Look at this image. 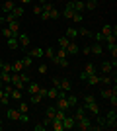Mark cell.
Returning <instances> with one entry per match:
<instances>
[{
    "mask_svg": "<svg viewBox=\"0 0 117 131\" xmlns=\"http://www.w3.org/2000/svg\"><path fill=\"white\" fill-rule=\"evenodd\" d=\"M6 115H8V119H12V121H23V123L29 121L28 114H22L20 110H14V108H6Z\"/></svg>",
    "mask_w": 117,
    "mask_h": 131,
    "instance_id": "obj_1",
    "label": "cell"
},
{
    "mask_svg": "<svg viewBox=\"0 0 117 131\" xmlns=\"http://www.w3.org/2000/svg\"><path fill=\"white\" fill-rule=\"evenodd\" d=\"M103 121H106V129H115L117 127V108L109 110V114H107V117Z\"/></svg>",
    "mask_w": 117,
    "mask_h": 131,
    "instance_id": "obj_2",
    "label": "cell"
},
{
    "mask_svg": "<svg viewBox=\"0 0 117 131\" xmlns=\"http://www.w3.org/2000/svg\"><path fill=\"white\" fill-rule=\"evenodd\" d=\"M74 127H78L80 131H90V129H94V123L90 121L88 115H82L80 119H76V125H74Z\"/></svg>",
    "mask_w": 117,
    "mask_h": 131,
    "instance_id": "obj_3",
    "label": "cell"
},
{
    "mask_svg": "<svg viewBox=\"0 0 117 131\" xmlns=\"http://www.w3.org/2000/svg\"><path fill=\"white\" fill-rule=\"evenodd\" d=\"M14 6H16L14 0H2L0 2V14H10L14 10Z\"/></svg>",
    "mask_w": 117,
    "mask_h": 131,
    "instance_id": "obj_4",
    "label": "cell"
},
{
    "mask_svg": "<svg viewBox=\"0 0 117 131\" xmlns=\"http://www.w3.org/2000/svg\"><path fill=\"white\" fill-rule=\"evenodd\" d=\"M55 102H57V110H64V112H67V110H70V102H68V94H67V96H59V98H57Z\"/></svg>",
    "mask_w": 117,
    "mask_h": 131,
    "instance_id": "obj_5",
    "label": "cell"
},
{
    "mask_svg": "<svg viewBox=\"0 0 117 131\" xmlns=\"http://www.w3.org/2000/svg\"><path fill=\"white\" fill-rule=\"evenodd\" d=\"M74 14H76V12H74V0H67V6H64V12H62V16L67 18V20H72Z\"/></svg>",
    "mask_w": 117,
    "mask_h": 131,
    "instance_id": "obj_6",
    "label": "cell"
},
{
    "mask_svg": "<svg viewBox=\"0 0 117 131\" xmlns=\"http://www.w3.org/2000/svg\"><path fill=\"white\" fill-rule=\"evenodd\" d=\"M94 72H96V65H94V63H86L84 71L80 72V80H86V78H88L90 74H94Z\"/></svg>",
    "mask_w": 117,
    "mask_h": 131,
    "instance_id": "obj_7",
    "label": "cell"
},
{
    "mask_svg": "<svg viewBox=\"0 0 117 131\" xmlns=\"http://www.w3.org/2000/svg\"><path fill=\"white\" fill-rule=\"evenodd\" d=\"M74 125H76L74 115H64V117H62V127H64V131L67 129H74Z\"/></svg>",
    "mask_w": 117,
    "mask_h": 131,
    "instance_id": "obj_8",
    "label": "cell"
},
{
    "mask_svg": "<svg viewBox=\"0 0 117 131\" xmlns=\"http://www.w3.org/2000/svg\"><path fill=\"white\" fill-rule=\"evenodd\" d=\"M10 77H12V80H10V82L14 84V88H20V90H23V88H25V84H23L22 78H20V72H12Z\"/></svg>",
    "mask_w": 117,
    "mask_h": 131,
    "instance_id": "obj_9",
    "label": "cell"
},
{
    "mask_svg": "<svg viewBox=\"0 0 117 131\" xmlns=\"http://www.w3.org/2000/svg\"><path fill=\"white\" fill-rule=\"evenodd\" d=\"M18 43H20V47H22V49H28L29 43H31V39H29L28 33H20V35H18Z\"/></svg>",
    "mask_w": 117,
    "mask_h": 131,
    "instance_id": "obj_10",
    "label": "cell"
},
{
    "mask_svg": "<svg viewBox=\"0 0 117 131\" xmlns=\"http://www.w3.org/2000/svg\"><path fill=\"white\" fill-rule=\"evenodd\" d=\"M82 106L88 110L92 115H96V117L100 115V106H98V102H90V104H82Z\"/></svg>",
    "mask_w": 117,
    "mask_h": 131,
    "instance_id": "obj_11",
    "label": "cell"
},
{
    "mask_svg": "<svg viewBox=\"0 0 117 131\" xmlns=\"http://www.w3.org/2000/svg\"><path fill=\"white\" fill-rule=\"evenodd\" d=\"M67 53L68 55H78V53H80V45H78L74 39H70V43L67 45Z\"/></svg>",
    "mask_w": 117,
    "mask_h": 131,
    "instance_id": "obj_12",
    "label": "cell"
},
{
    "mask_svg": "<svg viewBox=\"0 0 117 131\" xmlns=\"http://www.w3.org/2000/svg\"><path fill=\"white\" fill-rule=\"evenodd\" d=\"M6 26L10 27V31L14 33L16 37H18V35H20V20H12V22H8V24H6Z\"/></svg>",
    "mask_w": 117,
    "mask_h": 131,
    "instance_id": "obj_13",
    "label": "cell"
},
{
    "mask_svg": "<svg viewBox=\"0 0 117 131\" xmlns=\"http://www.w3.org/2000/svg\"><path fill=\"white\" fill-rule=\"evenodd\" d=\"M51 129L53 131H64V127H62V119H59V117H55V119H51Z\"/></svg>",
    "mask_w": 117,
    "mask_h": 131,
    "instance_id": "obj_14",
    "label": "cell"
},
{
    "mask_svg": "<svg viewBox=\"0 0 117 131\" xmlns=\"http://www.w3.org/2000/svg\"><path fill=\"white\" fill-rule=\"evenodd\" d=\"M111 71H115V67L111 65V61H106L101 65V74H111Z\"/></svg>",
    "mask_w": 117,
    "mask_h": 131,
    "instance_id": "obj_15",
    "label": "cell"
},
{
    "mask_svg": "<svg viewBox=\"0 0 117 131\" xmlns=\"http://www.w3.org/2000/svg\"><path fill=\"white\" fill-rule=\"evenodd\" d=\"M59 90H67V92H70V90H72V84H70V80L61 77V86H59Z\"/></svg>",
    "mask_w": 117,
    "mask_h": 131,
    "instance_id": "obj_16",
    "label": "cell"
},
{
    "mask_svg": "<svg viewBox=\"0 0 117 131\" xmlns=\"http://www.w3.org/2000/svg\"><path fill=\"white\" fill-rule=\"evenodd\" d=\"M25 67H23V63H22V59H18V61H14L12 63V72H22Z\"/></svg>",
    "mask_w": 117,
    "mask_h": 131,
    "instance_id": "obj_17",
    "label": "cell"
},
{
    "mask_svg": "<svg viewBox=\"0 0 117 131\" xmlns=\"http://www.w3.org/2000/svg\"><path fill=\"white\" fill-rule=\"evenodd\" d=\"M86 82H88L90 86H98V84H100V77H98V72H94V74H90V77L86 78Z\"/></svg>",
    "mask_w": 117,
    "mask_h": 131,
    "instance_id": "obj_18",
    "label": "cell"
},
{
    "mask_svg": "<svg viewBox=\"0 0 117 131\" xmlns=\"http://www.w3.org/2000/svg\"><path fill=\"white\" fill-rule=\"evenodd\" d=\"M28 55L31 59H41V57H43V49H41V47H35V49H31Z\"/></svg>",
    "mask_w": 117,
    "mask_h": 131,
    "instance_id": "obj_19",
    "label": "cell"
},
{
    "mask_svg": "<svg viewBox=\"0 0 117 131\" xmlns=\"http://www.w3.org/2000/svg\"><path fill=\"white\" fill-rule=\"evenodd\" d=\"M22 90H20V88H14V90H12L10 92V100H16V102H20V100H22Z\"/></svg>",
    "mask_w": 117,
    "mask_h": 131,
    "instance_id": "obj_20",
    "label": "cell"
},
{
    "mask_svg": "<svg viewBox=\"0 0 117 131\" xmlns=\"http://www.w3.org/2000/svg\"><path fill=\"white\" fill-rule=\"evenodd\" d=\"M51 63H55V65L61 67V69H67V67H68V61H67V59H57V57H53V59H51Z\"/></svg>",
    "mask_w": 117,
    "mask_h": 131,
    "instance_id": "obj_21",
    "label": "cell"
},
{
    "mask_svg": "<svg viewBox=\"0 0 117 131\" xmlns=\"http://www.w3.org/2000/svg\"><path fill=\"white\" fill-rule=\"evenodd\" d=\"M67 37L68 39H76L78 37V29H76V27H72V26L67 27Z\"/></svg>",
    "mask_w": 117,
    "mask_h": 131,
    "instance_id": "obj_22",
    "label": "cell"
},
{
    "mask_svg": "<svg viewBox=\"0 0 117 131\" xmlns=\"http://www.w3.org/2000/svg\"><path fill=\"white\" fill-rule=\"evenodd\" d=\"M39 88H41V86H39L37 82H28V92H29V94H37Z\"/></svg>",
    "mask_w": 117,
    "mask_h": 131,
    "instance_id": "obj_23",
    "label": "cell"
},
{
    "mask_svg": "<svg viewBox=\"0 0 117 131\" xmlns=\"http://www.w3.org/2000/svg\"><path fill=\"white\" fill-rule=\"evenodd\" d=\"M101 43H94V45H90V53L92 55H101Z\"/></svg>",
    "mask_w": 117,
    "mask_h": 131,
    "instance_id": "obj_24",
    "label": "cell"
},
{
    "mask_svg": "<svg viewBox=\"0 0 117 131\" xmlns=\"http://www.w3.org/2000/svg\"><path fill=\"white\" fill-rule=\"evenodd\" d=\"M113 31H115V27H113V26H109V24H106V26H103V27H101V35H103V37H106V35H109V33H113Z\"/></svg>",
    "mask_w": 117,
    "mask_h": 131,
    "instance_id": "obj_25",
    "label": "cell"
},
{
    "mask_svg": "<svg viewBox=\"0 0 117 131\" xmlns=\"http://www.w3.org/2000/svg\"><path fill=\"white\" fill-rule=\"evenodd\" d=\"M6 43H8V47H10V49H18V47H20L18 37H8V39H6Z\"/></svg>",
    "mask_w": 117,
    "mask_h": 131,
    "instance_id": "obj_26",
    "label": "cell"
},
{
    "mask_svg": "<svg viewBox=\"0 0 117 131\" xmlns=\"http://www.w3.org/2000/svg\"><path fill=\"white\" fill-rule=\"evenodd\" d=\"M107 51H109V55L113 57V61L117 59V45L115 43H107Z\"/></svg>",
    "mask_w": 117,
    "mask_h": 131,
    "instance_id": "obj_27",
    "label": "cell"
},
{
    "mask_svg": "<svg viewBox=\"0 0 117 131\" xmlns=\"http://www.w3.org/2000/svg\"><path fill=\"white\" fill-rule=\"evenodd\" d=\"M57 94H59V88H47V98H51V100H57Z\"/></svg>",
    "mask_w": 117,
    "mask_h": 131,
    "instance_id": "obj_28",
    "label": "cell"
},
{
    "mask_svg": "<svg viewBox=\"0 0 117 131\" xmlns=\"http://www.w3.org/2000/svg\"><path fill=\"white\" fill-rule=\"evenodd\" d=\"M55 57H57V59H67V57H68V53H67V49L59 47V49L55 51Z\"/></svg>",
    "mask_w": 117,
    "mask_h": 131,
    "instance_id": "obj_29",
    "label": "cell"
},
{
    "mask_svg": "<svg viewBox=\"0 0 117 131\" xmlns=\"http://www.w3.org/2000/svg\"><path fill=\"white\" fill-rule=\"evenodd\" d=\"M96 6H98V0H88L84 2V10H96Z\"/></svg>",
    "mask_w": 117,
    "mask_h": 131,
    "instance_id": "obj_30",
    "label": "cell"
},
{
    "mask_svg": "<svg viewBox=\"0 0 117 131\" xmlns=\"http://www.w3.org/2000/svg\"><path fill=\"white\" fill-rule=\"evenodd\" d=\"M57 43H59V47H62V49H67V45L70 43V39H68L67 35H62V37H59V41H57Z\"/></svg>",
    "mask_w": 117,
    "mask_h": 131,
    "instance_id": "obj_31",
    "label": "cell"
},
{
    "mask_svg": "<svg viewBox=\"0 0 117 131\" xmlns=\"http://www.w3.org/2000/svg\"><path fill=\"white\" fill-rule=\"evenodd\" d=\"M0 33L4 35V39H8V37H16V35H14V33L10 31V27H8V26H4V27H2V29H0Z\"/></svg>",
    "mask_w": 117,
    "mask_h": 131,
    "instance_id": "obj_32",
    "label": "cell"
},
{
    "mask_svg": "<svg viewBox=\"0 0 117 131\" xmlns=\"http://www.w3.org/2000/svg\"><path fill=\"white\" fill-rule=\"evenodd\" d=\"M37 72H39V74H43V77H45V74L49 72V65H47V63H41V65L37 67Z\"/></svg>",
    "mask_w": 117,
    "mask_h": 131,
    "instance_id": "obj_33",
    "label": "cell"
},
{
    "mask_svg": "<svg viewBox=\"0 0 117 131\" xmlns=\"http://www.w3.org/2000/svg\"><path fill=\"white\" fill-rule=\"evenodd\" d=\"M74 12H80V14L84 12V2L82 0H74Z\"/></svg>",
    "mask_w": 117,
    "mask_h": 131,
    "instance_id": "obj_34",
    "label": "cell"
},
{
    "mask_svg": "<svg viewBox=\"0 0 117 131\" xmlns=\"http://www.w3.org/2000/svg\"><path fill=\"white\" fill-rule=\"evenodd\" d=\"M43 57H47V59H53V57H55V49H53V47H47V49H43Z\"/></svg>",
    "mask_w": 117,
    "mask_h": 131,
    "instance_id": "obj_35",
    "label": "cell"
},
{
    "mask_svg": "<svg viewBox=\"0 0 117 131\" xmlns=\"http://www.w3.org/2000/svg\"><path fill=\"white\" fill-rule=\"evenodd\" d=\"M10 74H12V72H2V71H0V78H2V82H4V84H8V82L12 80Z\"/></svg>",
    "mask_w": 117,
    "mask_h": 131,
    "instance_id": "obj_36",
    "label": "cell"
},
{
    "mask_svg": "<svg viewBox=\"0 0 117 131\" xmlns=\"http://www.w3.org/2000/svg\"><path fill=\"white\" fill-rule=\"evenodd\" d=\"M18 110H20L22 114H28V112H29V104H28V102H22V100H20V108H18Z\"/></svg>",
    "mask_w": 117,
    "mask_h": 131,
    "instance_id": "obj_37",
    "label": "cell"
},
{
    "mask_svg": "<svg viewBox=\"0 0 117 131\" xmlns=\"http://www.w3.org/2000/svg\"><path fill=\"white\" fill-rule=\"evenodd\" d=\"M20 78H22V82H23V84H28V82H31V77H29V74H28L25 71H22V72H20Z\"/></svg>",
    "mask_w": 117,
    "mask_h": 131,
    "instance_id": "obj_38",
    "label": "cell"
},
{
    "mask_svg": "<svg viewBox=\"0 0 117 131\" xmlns=\"http://www.w3.org/2000/svg\"><path fill=\"white\" fill-rule=\"evenodd\" d=\"M0 104H2V108H8V104H10V96H8V94H2Z\"/></svg>",
    "mask_w": 117,
    "mask_h": 131,
    "instance_id": "obj_39",
    "label": "cell"
},
{
    "mask_svg": "<svg viewBox=\"0 0 117 131\" xmlns=\"http://www.w3.org/2000/svg\"><path fill=\"white\" fill-rule=\"evenodd\" d=\"M22 63H23V67L28 69V67H31V65H33V59H31L29 55H25V57H23V59H22Z\"/></svg>",
    "mask_w": 117,
    "mask_h": 131,
    "instance_id": "obj_40",
    "label": "cell"
},
{
    "mask_svg": "<svg viewBox=\"0 0 117 131\" xmlns=\"http://www.w3.org/2000/svg\"><path fill=\"white\" fill-rule=\"evenodd\" d=\"M41 100H43V98H41L39 94H31V98H29V102H31V104H35V106H37V104H41Z\"/></svg>",
    "mask_w": 117,
    "mask_h": 131,
    "instance_id": "obj_41",
    "label": "cell"
},
{
    "mask_svg": "<svg viewBox=\"0 0 117 131\" xmlns=\"http://www.w3.org/2000/svg\"><path fill=\"white\" fill-rule=\"evenodd\" d=\"M57 115V108H47V119H55Z\"/></svg>",
    "mask_w": 117,
    "mask_h": 131,
    "instance_id": "obj_42",
    "label": "cell"
},
{
    "mask_svg": "<svg viewBox=\"0 0 117 131\" xmlns=\"http://www.w3.org/2000/svg\"><path fill=\"white\" fill-rule=\"evenodd\" d=\"M78 35H84V37H90V35H92V31H90V29H86V27H80V29H78Z\"/></svg>",
    "mask_w": 117,
    "mask_h": 131,
    "instance_id": "obj_43",
    "label": "cell"
},
{
    "mask_svg": "<svg viewBox=\"0 0 117 131\" xmlns=\"http://www.w3.org/2000/svg\"><path fill=\"white\" fill-rule=\"evenodd\" d=\"M68 102H70V108H74V106L78 104V98L74 96V94H68Z\"/></svg>",
    "mask_w": 117,
    "mask_h": 131,
    "instance_id": "obj_44",
    "label": "cell"
},
{
    "mask_svg": "<svg viewBox=\"0 0 117 131\" xmlns=\"http://www.w3.org/2000/svg\"><path fill=\"white\" fill-rule=\"evenodd\" d=\"M0 71L2 72H12V63H4V65L0 67Z\"/></svg>",
    "mask_w": 117,
    "mask_h": 131,
    "instance_id": "obj_45",
    "label": "cell"
},
{
    "mask_svg": "<svg viewBox=\"0 0 117 131\" xmlns=\"http://www.w3.org/2000/svg\"><path fill=\"white\" fill-rule=\"evenodd\" d=\"M109 104H111V108H117V94H111V96H109Z\"/></svg>",
    "mask_w": 117,
    "mask_h": 131,
    "instance_id": "obj_46",
    "label": "cell"
},
{
    "mask_svg": "<svg viewBox=\"0 0 117 131\" xmlns=\"http://www.w3.org/2000/svg\"><path fill=\"white\" fill-rule=\"evenodd\" d=\"M72 22L74 24H82V14H80V12H76V14L72 16Z\"/></svg>",
    "mask_w": 117,
    "mask_h": 131,
    "instance_id": "obj_47",
    "label": "cell"
},
{
    "mask_svg": "<svg viewBox=\"0 0 117 131\" xmlns=\"http://www.w3.org/2000/svg\"><path fill=\"white\" fill-rule=\"evenodd\" d=\"M41 12H43V6H41V4H33V14H35V16H39Z\"/></svg>",
    "mask_w": 117,
    "mask_h": 131,
    "instance_id": "obj_48",
    "label": "cell"
},
{
    "mask_svg": "<svg viewBox=\"0 0 117 131\" xmlns=\"http://www.w3.org/2000/svg\"><path fill=\"white\" fill-rule=\"evenodd\" d=\"M90 102H96V98H94V96H92V94L84 96V104H90Z\"/></svg>",
    "mask_w": 117,
    "mask_h": 131,
    "instance_id": "obj_49",
    "label": "cell"
},
{
    "mask_svg": "<svg viewBox=\"0 0 117 131\" xmlns=\"http://www.w3.org/2000/svg\"><path fill=\"white\" fill-rule=\"evenodd\" d=\"M94 39H96V43H101V41H103V35L98 31V33H94Z\"/></svg>",
    "mask_w": 117,
    "mask_h": 131,
    "instance_id": "obj_50",
    "label": "cell"
},
{
    "mask_svg": "<svg viewBox=\"0 0 117 131\" xmlns=\"http://www.w3.org/2000/svg\"><path fill=\"white\" fill-rule=\"evenodd\" d=\"M53 86H55V88L61 86V77H53Z\"/></svg>",
    "mask_w": 117,
    "mask_h": 131,
    "instance_id": "obj_51",
    "label": "cell"
},
{
    "mask_svg": "<svg viewBox=\"0 0 117 131\" xmlns=\"http://www.w3.org/2000/svg\"><path fill=\"white\" fill-rule=\"evenodd\" d=\"M39 96H41V98H47V88H43V86H41V88H39Z\"/></svg>",
    "mask_w": 117,
    "mask_h": 131,
    "instance_id": "obj_52",
    "label": "cell"
},
{
    "mask_svg": "<svg viewBox=\"0 0 117 131\" xmlns=\"http://www.w3.org/2000/svg\"><path fill=\"white\" fill-rule=\"evenodd\" d=\"M82 55H92L90 53V45H84L82 47Z\"/></svg>",
    "mask_w": 117,
    "mask_h": 131,
    "instance_id": "obj_53",
    "label": "cell"
},
{
    "mask_svg": "<svg viewBox=\"0 0 117 131\" xmlns=\"http://www.w3.org/2000/svg\"><path fill=\"white\" fill-rule=\"evenodd\" d=\"M35 129H37V131H45V129H47V127H45L43 123H39V125H35Z\"/></svg>",
    "mask_w": 117,
    "mask_h": 131,
    "instance_id": "obj_54",
    "label": "cell"
},
{
    "mask_svg": "<svg viewBox=\"0 0 117 131\" xmlns=\"http://www.w3.org/2000/svg\"><path fill=\"white\" fill-rule=\"evenodd\" d=\"M0 26H6V22H4V16L0 14Z\"/></svg>",
    "mask_w": 117,
    "mask_h": 131,
    "instance_id": "obj_55",
    "label": "cell"
},
{
    "mask_svg": "<svg viewBox=\"0 0 117 131\" xmlns=\"http://www.w3.org/2000/svg\"><path fill=\"white\" fill-rule=\"evenodd\" d=\"M47 2H49V0H37V4H41V6H43V4H47Z\"/></svg>",
    "mask_w": 117,
    "mask_h": 131,
    "instance_id": "obj_56",
    "label": "cell"
},
{
    "mask_svg": "<svg viewBox=\"0 0 117 131\" xmlns=\"http://www.w3.org/2000/svg\"><path fill=\"white\" fill-rule=\"evenodd\" d=\"M29 2H31V0H20V4H22V6L23 4H29Z\"/></svg>",
    "mask_w": 117,
    "mask_h": 131,
    "instance_id": "obj_57",
    "label": "cell"
},
{
    "mask_svg": "<svg viewBox=\"0 0 117 131\" xmlns=\"http://www.w3.org/2000/svg\"><path fill=\"white\" fill-rule=\"evenodd\" d=\"M2 65H4V61H2V59H0V67H2Z\"/></svg>",
    "mask_w": 117,
    "mask_h": 131,
    "instance_id": "obj_58",
    "label": "cell"
},
{
    "mask_svg": "<svg viewBox=\"0 0 117 131\" xmlns=\"http://www.w3.org/2000/svg\"><path fill=\"white\" fill-rule=\"evenodd\" d=\"M0 131H2V121H0Z\"/></svg>",
    "mask_w": 117,
    "mask_h": 131,
    "instance_id": "obj_59",
    "label": "cell"
},
{
    "mask_svg": "<svg viewBox=\"0 0 117 131\" xmlns=\"http://www.w3.org/2000/svg\"><path fill=\"white\" fill-rule=\"evenodd\" d=\"M0 108H2V104H0Z\"/></svg>",
    "mask_w": 117,
    "mask_h": 131,
    "instance_id": "obj_60",
    "label": "cell"
},
{
    "mask_svg": "<svg viewBox=\"0 0 117 131\" xmlns=\"http://www.w3.org/2000/svg\"><path fill=\"white\" fill-rule=\"evenodd\" d=\"M0 2H2V0H0Z\"/></svg>",
    "mask_w": 117,
    "mask_h": 131,
    "instance_id": "obj_61",
    "label": "cell"
}]
</instances>
